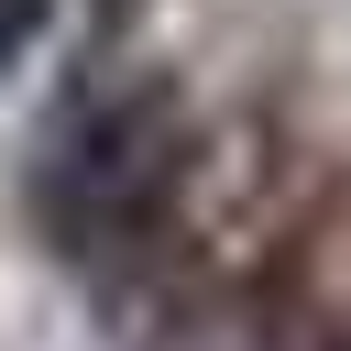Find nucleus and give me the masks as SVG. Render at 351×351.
<instances>
[{
	"instance_id": "nucleus-2",
	"label": "nucleus",
	"mask_w": 351,
	"mask_h": 351,
	"mask_svg": "<svg viewBox=\"0 0 351 351\" xmlns=\"http://www.w3.org/2000/svg\"><path fill=\"white\" fill-rule=\"evenodd\" d=\"M99 307H110L121 351H263L274 340L263 285L230 274V263H176V241L154 263H132L121 285H99Z\"/></svg>"
},
{
	"instance_id": "nucleus-4",
	"label": "nucleus",
	"mask_w": 351,
	"mask_h": 351,
	"mask_svg": "<svg viewBox=\"0 0 351 351\" xmlns=\"http://www.w3.org/2000/svg\"><path fill=\"white\" fill-rule=\"evenodd\" d=\"M340 351H351V340H340Z\"/></svg>"
},
{
	"instance_id": "nucleus-3",
	"label": "nucleus",
	"mask_w": 351,
	"mask_h": 351,
	"mask_svg": "<svg viewBox=\"0 0 351 351\" xmlns=\"http://www.w3.org/2000/svg\"><path fill=\"white\" fill-rule=\"evenodd\" d=\"M44 33H55V0H0V77H11Z\"/></svg>"
},
{
	"instance_id": "nucleus-1",
	"label": "nucleus",
	"mask_w": 351,
	"mask_h": 351,
	"mask_svg": "<svg viewBox=\"0 0 351 351\" xmlns=\"http://www.w3.org/2000/svg\"><path fill=\"white\" fill-rule=\"evenodd\" d=\"M186 176H197L186 88L165 66H121V77L66 88V110L33 132V154H22V219H33V241L66 274L121 285L132 263H154L176 241Z\"/></svg>"
}]
</instances>
